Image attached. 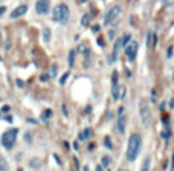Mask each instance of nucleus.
Returning a JSON list of instances; mask_svg holds the SVG:
<instances>
[{"instance_id":"nucleus-1","label":"nucleus","mask_w":174,"mask_h":171,"mask_svg":"<svg viewBox=\"0 0 174 171\" xmlns=\"http://www.w3.org/2000/svg\"><path fill=\"white\" fill-rule=\"evenodd\" d=\"M141 147H142V139L138 133L131 134L130 139H128V145H127V160L128 162H134L136 157L141 151Z\"/></svg>"},{"instance_id":"nucleus-2","label":"nucleus","mask_w":174,"mask_h":171,"mask_svg":"<svg viewBox=\"0 0 174 171\" xmlns=\"http://www.w3.org/2000/svg\"><path fill=\"white\" fill-rule=\"evenodd\" d=\"M69 15H70V11H69L67 5L61 3V5H57V6H55V9H54V12H52V20L57 22V23H63V25H64V23H67Z\"/></svg>"},{"instance_id":"nucleus-3","label":"nucleus","mask_w":174,"mask_h":171,"mask_svg":"<svg viewBox=\"0 0 174 171\" xmlns=\"http://www.w3.org/2000/svg\"><path fill=\"white\" fill-rule=\"evenodd\" d=\"M139 116H141V121L144 124L145 128L150 127L151 124V110H150V105L147 100H141L139 101Z\"/></svg>"},{"instance_id":"nucleus-4","label":"nucleus","mask_w":174,"mask_h":171,"mask_svg":"<svg viewBox=\"0 0 174 171\" xmlns=\"http://www.w3.org/2000/svg\"><path fill=\"white\" fill-rule=\"evenodd\" d=\"M17 136H18V130L17 128H9L3 133L2 136V145L6 148V150H11L14 147L15 141H17Z\"/></svg>"},{"instance_id":"nucleus-5","label":"nucleus","mask_w":174,"mask_h":171,"mask_svg":"<svg viewBox=\"0 0 174 171\" xmlns=\"http://www.w3.org/2000/svg\"><path fill=\"white\" fill-rule=\"evenodd\" d=\"M125 125H127V116L124 113V107H119V110H118V121H116V130L122 134V133H125Z\"/></svg>"},{"instance_id":"nucleus-6","label":"nucleus","mask_w":174,"mask_h":171,"mask_svg":"<svg viewBox=\"0 0 174 171\" xmlns=\"http://www.w3.org/2000/svg\"><path fill=\"white\" fill-rule=\"evenodd\" d=\"M119 14H121V6H113L112 9H109V12H107L105 17H104V26L112 25Z\"/></svg>"},{"instance_id":"nucleus-7","label":"nucleus","mask_w":174,"mask_h":171,"mask_svg":"<svg viewBox=\"0 0 174 171\" xmlns=\"http://www.w3.org/2000/svg\"><path fill=\"white\" fill-rule=\"evenodd\" d=\"M138 55V43L128 42L125 44V57L128 61H134V58Z\"/></svg>"},{"instance_id":"nucleus-8","label":"nucleus","mask_w":174,"mask_h":171,"mask_svg":"<svg viewBox=\"0 0 174 171\" xmlns=\"http://www.w3.org/2000/svg\"><path fill=\"white\" fill-rule=\"evenodd\" d=\"M49 9H51V2H49V0H38V2L35 3V11H37V14L44 15V14L49 12Z\"/></svg>"},{"instance_id":"nucleus-9","label":"nucleus","mask_w":174,"mask_h":171,"mask_svg":"<svg viewBox=\"0 0 174 171\" xmlns=\"http://www.w3.org/2000/svg\"><path fill=\"white\" fill-rule=\"evenodd\" d=\"M113 78H112V98L115 101L119 100V87H118V73L113 72V75H112Z\"/></svg>"},{"instance_id":"nucleus-10","label":"nucleus","mask_w":174,"mask_h":171,"mask_svg":"<svg viewBox=\"0 0 174 171\" xmlns=\"http://www.w3.org/2000/svg\"><path fill=\"white\" fill-rule=\"evenodd\" d=\"M26 12H28V6L26 5H20V6H17L14 11L11 12V18H18V17L25 15Z\"/></svg>"},{"instance_id":"nucleus-11","label":"nucleus","mask_w":174,"mask_h":171,"mask_svg":"<svg viewBox=\"0 0 174 171\" xmlns=\"http://www.w3.org/2000/svg\"><path fill=\"white\" fill-rule=\"evenodd\" d=\"M122 47V42H121V38L119 40H116L115 46H113V55H112V58L113 60H116V57H118V52H119V49Z\"/></svg>"},{"instance_id":"nucleus-12","label":"nucleus","mask_w":174,"mask_h":171,"mask_svg":"<svg viewBox=\"0 0 174 171\" xmlns=\"http://www.w3.org/2000/svg\"><path fill=\"white\" fill-rule=\"evenodd\" d=\"M0 171H9V165L3 156H0Z\"/></svg>"},{"instance_id":"nucleus-13","label":"nucleus","mask_w":174,"mask_h":171,"mask_svg":"<svg viewBox=\"0 0 174 171\" xmlns=\"http://www.w3.org/2000/svg\"><path fill=\"white\" fill-rule=\"evenodd\" d=\"M90 133H92V130H90V128H86L84 131H81V133L78 134V138H80L81 141H86V139H89V136H90Z\"/></svg>"},{"instance_id":"nucleus-14","label":"nucleus","mask_w":174,"mask_h":171,"mask_svg":"<svg viewBox=\"0 0 174 171\" xmlns=\"http://www.w3.org/2000/svg\"><path fill=\"white\" fill-rule=\"evenodd\" d=\"M51 37H52V34H51V29H49V28H44L43 29V40H44V43H49V42H51Z\"/></svg>"},{"instance_id":"nucleus-15","label":"nucleus","mask_w":174,"mask_h":171,"mask_svg":"<svg viewBox=\"0 0 174 171\" xmlns=\"http://www.w3.org/2000/svg\"><path fill=\"white\" fill-rule=\"evenodd\" d=\"M150 162H151V159H150V156H147L144 159V162H142L141 171H148V170H150Z\"/></svg>"},{"instance_id":"nucleus-16","label":"nucleus","mask_w":174,"mask_h":171,"mask_svg":"<svg viewBox=\"0 0 174 171\" xmlns=\"http://www.w3.org/2000/svg\"><path fill=\"white\" fill-rule=\"evenodd\" d=\"M170 134H171L170 127H168V124H165V130L162 131V139H163V141H168V139H170Z\"/></svg>"},{"instance_id":"nucleus-17","label":"nucleus","mask_w":174,"mask_h":171,"mask_svg":"<svg viewBox=\"0 0 174 171\" xmlns=\"http://www.w3.org/2000/svg\"><path fill=\"white\" fill-rule=\"evenodd\" d=\"M109 165H110V156H102V159H101V167L107 168Z\"/></svg>"},{"instance_id":"nucleus-18","label":"nucleus","mask_w":174,"mask_h":171,"mask_svg":"<svg viewBox=\"0 0 174 171\" xmlns=\"http://www.w3.org/2000/svg\"><path fill=\"white\" fill-rule=\"evenodd\" d=\"M73 61H75V51L69 52V67H73Z\"/></svg>"},{"instance_id":"nucleus-19","label":"nucleus","mask_w":174,"mask_h":171,"mask_svg":"<svg viewBox=\"0 0 174 171\" xmlns=\"http://www.w3.org/2000/svg\"><path fill=\"white\" fill-rule=\"evenodd\" d=\"M130 40H131V35H130V34H125V35H124V37L121 38V42H122V46H125V44L130 42Z\"/></svg>"},{"instance_id":"nucleus-20","label":"nucleus","mask_w":174,"mask_h":171,"mask_svg":"<svg viewBox=\"0 0 174 171\" xmlns=\"http://www.w3.org/2000/svg\"><path fill=\"white\" fill-rule=\"evenodd\" d=\"M52 116V110H44V113H43V119H49Z\"/></svg>"},{"instance_id":"nucleus-21","label":"nucleus","mask_w":174,"mask_h":171,"mask_svg":"<svg viewBox=\"0 0 174 171\" xmlns=\"http://www.w3.org/2000/svg\"><path fill=\"white\" fill-rule=\"evenodd\" d=\"M67 76H69V72H66V73L61 76V80H60V84H64V83H66V80H67Z\"/></svg>"},{"instance_id":"nucleus-22","label":"nucleus","mask_w":174,"mask_h":171,"mask_svg":"<svg viewBox=\"0 0 174 171\" xmlns=\"http://www.w3.org/2000/svg\"><path fill=\"white\" fill-rule=\"evenodd\" d=\"M104 142H105V147H107V148H112V142H110V138H109V136H105Z\"/></svg>"},{"instance_id":"nucleus-23","label":"nucleus","mask_w":174,"mask_h":171,"mask_svg":"<svg viewBox=\"0 0 174 171\" xmlns=\"http://www.w3.org/2000/svg\"><path fill=\"white\" fill-rule=\"evenodd\" d=\"M57 72H58V67L54 64V66H51V75H57Z\"/></svg>"},{"instance_id":"nucleus-24","label":"nucleus","mask_w":174,"mask_h":171,"mask_svg":"<svg viewBox=\"0 0 174 171\" xmlns=\"http://www.w3.org/2000/svg\"><path fill=\"white\" fill-rule=\"evenodd\" d=\"M87 23H89V15H84V17H83L81 25H83V26H87Z\"/></svg>"},{"instance_id":"nucleus-25","label":"nucleus","mask_w":174,"mask_h":171,"mask_svg":"<svg viewBox=\"0 0 174 171\" xmlns=\"http://www.w3.org/2000/svg\"><path fill=\"white\" fill-rule=\"evenodd\" d=\"M47 80H49V75H41V76H40V81H47Z\"/></svg>"},{"instance_id":"nucleus-26","label":"nucleus","mask_w":174,"mask_h":171,"mask_svg":"<svg viewBox=\"0 0 174 171\" xmlns=\"http://www.w3.org/2000/svg\"><path fill=\"white\" fill-rule=\"evenodd\" d=\"M5 11H6V8H5V6H2V8H0V15L3 14V12H5Z\"/></svg>"},{"instance_id":"nucleus-27","label":"nucleus","mask_w":174,"mask_h":171,"mask_svg":"<svg viewBox=\"0 0 174 171\" xmlns=\"http://www.w3.org/2000/svg\"><path fill=\"white\" fill-rule=\"evenodd\" d=\"M96 171H102V167H101V165H98V167H96Z\"/></svg>"},{"instance_id":"nucleus-28","label":"nucleus","mask_w":174,"mask_h":171,"mask_svg":"<svg viewBox=\"0 0 174 171\" xmlns=\"http://www.w3.org/2000/svg\"><path fill=\"white\" fill-rule=\"evenodd\" d=\"M170 107H174V100H171V102H170Z\"/></svg>"},{"instance_id":"nucleus-29","label":"nucleus","mask_w":174,"mask_h":171,"mask_svg":"<svg viewBox=\"0 0 174 171\" xmlns=\"http://www.w3.org/2000/svg\"><path fill=\"white\" fill-rule=\"evenodd\" d=\"M171 170H174V154H173V167H171Z\"/></svg>"},{"instance_id":"nucleus-30","label":"nucleus","mask_w":174,"mask_h":171,"mask_svg":"<svg viewBox=\"0 0 174 171\" xmlns=\"http://www.w3.org/2000/svg\"><path fill=\"white\" fill-rule=\"evenodd\" d=\"M121 171H124V170H121Z\"/></svg>"}]
</instances>
